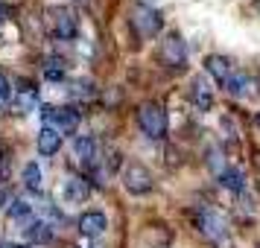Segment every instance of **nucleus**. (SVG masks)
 Returning <instances> with one entry per match:
<instances>
[{
  "instance_id": "nucleus-1",
  "label": "nucleus",
  "mask_w": 260,
  "mask_h": 248,
  "mask_svg": "<svg viewBox=\"0 0 260 248\" xmlns=\"http://www.w3.org/2000/svg\"><path fill=\"white\" fill-rule=\"evenodd\" d=\"M138 123H141V129L146 137H152V140H161L167 137V126H170V120H167V111L161 102H141L138 108Z\"/></svg>"
},
{
  "instance_id": "nucleus-20",
  "label": "nucleus",
  "mask_w": 260,
  "mask_h": 248,
  "mask_svg": "<svg viewBox=\"0 0 260 248\" xmlns=\"http://www.w3.org/2000/svg\"><path fill=\"white\" fill-rule=\"evenodd\" d=\"M246 88H248V79L243 76V73H237V76L231 73L228 82H225V91H228L231 96H246Z\"/></svg>"
},
{
  "instance_id": "nucleus-28",
  "label": "nucleus",
  "mask_w": 260,
  "mask_h": 248,
  "mask_svg": "<svg viewBox=\"0 0 260 248\" xmlns=\"http://www.w3.org/2000/svg\"><path fill=\"white\" fill-rule=\"evenodd\" d=\"M149 3H155V0H143V6H149Z\"/></svg>"
},
{
  "instance_id": "nucleus-11",
  "label": "nucleus",
  "mask_w": 260,
  "mask_h": 248,
  "mask_svg": "<svg viewBox=\"0 0 260 248\" xmlns=\"http://www.w3.org/2000/svg\"><path fill=\"white\" fill-rule=\"evenodd\" d=\"M36 149L44 155V158L56 155L61 149V134L56 129H50V126H44V129L38 131V137H36Z\"/></svg>"
},
{
  "instance_id": "nucleus-23",
  "label": "nucleus",
  "mask_w": 260,
  "mask_h": 248,
  "mask_svg": "<svg viewBox=\"0 0 260 248\" xmlns=\"http://www.w3.org/2000/svg\"><path fill=\"white\" fill-rule=\"evenodd\" d=\"M12 99V82L6 73H0V102H9Z\"/></svg>"
},
{
  "instance_id": "nucleus-26",
  "label": "nucleus",
  "mask_w": 260,
  "mask_h": 248,
  "mask_svg": "<svg viewBox=\"0 0 260 248\" xmlns=\"http://www.w3.org/2000/svg\"><path fill=\"white\" fill-rule=\"evenodd\" d=\"M3 155H6V146H3V140H0V158H3Z\"/></svg>"
},
{
  "instance_id": "nucleus-2",
  "label": "nucleus",
  "mask_w": 260,
  "mask_h": 248,
  "mask_svg": "<svg viewBox=\"0 0 260 248\" xmlns=\"http://www.w3.org/2000/svg\"><path fill=\"white\" fill-rule=\"evenodd\" d=\"M41 120H44V126L50 129H56L59 134H73L76 126H79V111L73 105H44L41 108Z\"/></svg>"
},
{
  "instance_id": "nucleus-24",
  "label": "nucleus",
  "mask_w": 260,
  "mask_h": 248,
  "mask_svg": "<svg viewBox=\"0 0 260 248\" xmlns=\"http://www.w3.org/2000/svg\"><path fill=\"white\" fill-rule=\"evenodd\" d=\"M6 199H9V190H6V184H0V207L6 204Z\"/></svg>"
},
{
  "instance_id": "nucleus-18",
  "label": "nucleus",
  "mask_w": 260,
  "mask_h": 248,
  "mask_svg": "<svg viewBox=\"0 0 260 248\" xmlns=\"http://www.w3.org/2000/svg\"><path fill=\"white\" fill-rule=\"evenodd\" d=\"M24 184L32 193H41V187H44V175H41V166L36 164V161H29V164L24 166Z\"/></svg>"
},
{
  "instance_id": "nucleus-22",
  "label": "nucleus",
  "mask_w": 260,
  "mask_h": 248,
  "mask_svg": "<svg viewBox=\"0 0 260 248\" xmlns=\"http://www.w3.org/2000/svg\"><path fill=\"white\" fill-rule=\"evenodd\" d=\"M29 213H32V204L24 201V199H15L12 204H9V216H12V219H24Z\"/></svg>"
},
{
  "instance_id": "nucleus-8",
  "label": "nucleus",
  "mask_w": 260,
  "mask_h": 248,
  "mask_svg": "<svg viewBox=\"0 0 260 248\" xmlns=\"http://www.w3.org/2000/svg\"><path fill=\"white\" fill-rule=\"evenodd\" d=\"M205 73L211 76L213 82H219V85H225L228 82V76L234 73V64H231V59H225V56H208L205 59Z\"/></svg>"
},
{
  "instance_id": "nucleus-27",
  "label": "nucleus",
  "mask_w": 260,
  "mask_h": 248,
  "mask_svg": "<svg viewBox=\"0 0 260 248\" xmlns=\"http://www.w3.org/2000/svg\"><path fill=\"white\" fill-rule=\"evenodd\" d=\"M254 126H257V129H260V114H254Z\"/></svg>"
},
{
  "instance_id": "nucleus-3",
  "label": "nucleus",
  "mask_w": 260,
  "mask_h": 248,
  "mask_svg": "<svg viewBox=\"0 0 260 248\" xmlns=\"http://www.w3.org/2000/svg\"><path fill=\"white\" fill-rule=\"evenodd\" d=\"M47 24L53 29V36L61 38V41H71L79 32V18H76L71 6H53L47 12Z\"/></svg>"
},
{
  "instance_id": "nucleus-13",
  "label": "nucleus",
  "mask_w": 260,
  "mask_h": 248,
  "mask_svg": "<svg viewBox=\"0 0 260 248\" xmlns=\"http://www.w3.org/2000/svg\"><path fill=\"white\" fill-rule=\"evenodd\" d=\"M190 99L199 111H208L213 105V88L205 79H193V88H190Z\"/></svg>"
},
{
  "instance_id": "nucleus-14",
  "label": "nucleus",
  "mask_w": 260,
  "mask_h": 248,
  "mask_svg": "<svg viewBox=\"0 0 260 248\" xmlns=\"http://www.w3.org/2000/svg\"><path fill=\"white\" fill-rule=\"evenodd\" d=\"M88 196H91V187H88V181H85L82 175H71L64 181V199L68 201L79 204V201H85Z\"/></svg>"
},
{
  "instance_id": "nucleus-17",
  "label": "nucleus",
  "mask_w": 260,
  "mask_h": 248,
  "mask_svg": "<svg viewBox=\"0 0 260 248\" xmlns=\"http://www.w3.org/2000/svg\"><path fill=\"white\" fill-rule=\"evenodd\" d=\"M219 184H222L228 193H237V196H240V193L246 190V175H243V169H237V166H228L222 175H219Z\"/></svg>"
},
{
  "instance_id": "nucleus-15",
  "label": "nucleus",
  "mask_w": 260,
  "mask_h": 248,
  "mask_svg": "<svg viewBox=\"0 0 260 248\" xmlns=\"http://www.w3.org/2000/svg\"><path fill=\"white\" fill-rule=\"evenodd\" d=\"M41 73H44L47 82H59V79H64V73H68V59H61V56H47V59L41 61Z\"/></svg>"
},
{
  "instance_id": "nucleus-19",
  "label": "nucleus",
  "mask_w": 260,
  "mask_h": 248,
  "mask_svg": "<svg viewBox=\"0 0 260 248\" xmlns=\"http://www.w3.org/2000/svg\"><path fill=\"white\" fill-rule=\"evenodd\" d=\"M96 85L88 82V79H76V82L71 85V96L73 99H96Z\"/></svg>"
},
{
  "instance_id": "nucleus-16",
  "label": "nucleus",
  "mask_w": 260,
  "mask_h": 248,
  "mask_svg": "<svg viewBox=\"0 0 260 248\" xmlns=\"http://www.w3.org/2000/svg\"><path fill=\"white\" fill-rule=\"evenodd\" d=\"M36 108H38V94H36V88H32V85H26L24 91L15 96L12 111H15V114H29V111H36Z\"/></svg>"
},
{
  "instance_id": "nucleus-10",
  "label": "nucleus",
  "mask_w": 260,
  "mask_h": 248,
  "mask_svg": "<svg viewBox=\"0 0 260 248\" xmlns=\"http://www.w3.org/2000/svg\"><path fill=\"white\" fill-rule=\"evenodd\" d=\"M73 152H76V158H79L82 166H96L100 164V146H96L94 137H76Z\"/></svg>"
},
{
  "instance_id": "nucleus-12",
  "label": "nucleus",
  "mask_w": 260,
  "mask_h": 248,
  "mask_svg": "<svg viewBox=\"0 0 260 248\" xmlns=\"http://www.w3.org/2000/svg\"><path fill=\"white\" fill-rule=\"evenodd\" d=\"M24 236H26L29 245H50L53 242V225L44 222V219H38L29 228H24Z\"/></svg>"
},
{
  "instance_id": "nucleus-25",
  "label": "nucleus",
  "mask_w": 260,
  "mask_h": 248,
  "mask_svg": "<svg viewBox=\"0 0 260 248\" xmlns=\"http://www.w3.org/2000/svg\"><path fill=\"white\" fill-rule=\"evenodd\" d=\"M0 248H29V245H15V242H6V245H0Z\"/></svg>"
},
{
  "instance_id": "nucleus-7",
  "label": "nucleus",
  "mask_w": 260,
  "mask_h": 248,
  "mask_svg": "<svg viewBox=\"0 0 260 248\" xmlns=\"http://www.w3.org/2000/svg\"><path fill=\"white\" fill-rule=\"evenodd\" d=\"M158 56L164 61L167 67H173V70H181L184 64H187V47H184V41L178 36H167L161 41V47H158Z\"/></svg>"
},
{
  "instance_id": "nucleus-9",
  "label": "nucleus",
  "mask_w": 260,
  "mask_h": 248,
  "mask_svg": "<svg viewBox=\"0 0 260 248\" xmlns=\"http://www.w3.org/2000/svg\"><path fill=\"white\" fill-rule=\"evenodd\" d=\"M79 234L82 236H100L103 231H106V225H108V219H106V213L103 210H88V213H82L79 216Z\"/></svg>"
},
{
  "instance_id": "nucleus-4",
  "label": "nucleus",
  "mask_w": 260,
  "mask_h": 248,
  "mask_svg": "<svg viewBox=\"0 0 260 248\" xmlns=\"http://www.w3.org/2000/svg\"><path fill=\"white\" fill-rule=\"evenodd\" d=\"M132 29H135V36L138 38H152L161 32V26H164V21H161V12L158 9H152V6H135V12H132Z\"/></svg>"
},
{
  "instance_id": "nucleus-6",
  "label": "nucleus",
  "mask_w": 260,
  "mask_h": 248,
  "mask_svg": "<svg viewBox=\"0 0 260 248\" xmlns=\"http://www.w3.org/2000/svg\"><path fill=\"white\" fill-rule=\"evenodd\" d=\"M152 172L146 169L143 164H129L126 172H123V187L129 190L132 196H146L152 190Z\"/></svg>"
},
{
  "instance_id": "nucleus-21",
  "label": "nucleus",
  "mask_w": 260,
  "mask_h": 248,
  "mask_svg": "<svg viewBox=\"0 0 260 248\" xmlns=\"http://www.w3.org/2000/svg\"><path fill=\"white\" fill-rule=\"evenodd\" d=\"M208 166H211L216 175H222L225 169H228V166H225V155H222V149H216V146H211V149H208Z\"/></svg>"
},
{
  "instance_id": "nucleus-5",
  "label": "nucleus",
  "mask_w": 260,
  "mask_h": 248,
  "mask_svg": "<svg viewBox=\"0 0 260 248\" xmlns=\"http://www.w3.org/2000/svg\"><path fill=\"white\" fill-rule=\"evenodd\" d=\"M193 219H196V228H199V234L205 239L219 242L225 236V219L216 210H211V207H196L193 210Z\"/></svg>"
}]
</instances>
